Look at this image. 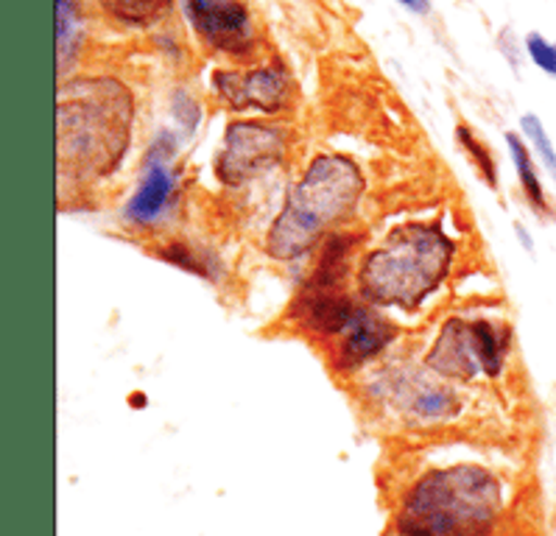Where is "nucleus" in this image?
I'll return each instance as SVG.
<instances>
[{
    "label": "nucleus",
    "instance_id": "18",
    "mask_svg": "<svg viewBox=\"0 0 556 536\" xmlns=\"http://www.w3.org/2000/svg\"><path fill=\"white\" fill-rule=\"evenodd\" d=\"M168 106L174 120H177L179 131H182V138H193L199 124H202V104H199L197 95L188 87H177V90L170 92Z\"/></svg>",
    "mask_w": 556,
    "mask_h": 536
},
{
    "label": "nucleus",
    "instance_id": "10",
    "mask_svg": "<svg viewBox=\"0 0 556 536\" xmlns=\"http://www.w3.org/2000/svg\"><path fill=\"white\" fill-rule=\"evenodd\" d=\"M397 333L400 330L394 321H389L372 305H364V310L355 316L353 324L341 335H336L330 344H325L330 367L339 374L358 372V369H364L387 353L394 339H397Z\"/></svg>",
    "mask_w": 556,
    "mask_h": 536
},
{
    "label": "nucleus",
    "instance_id": "16",
    "mask_svg": "<svg viewBox=\"0 0 556 536\" xmlns=\"http://www.w3.org/2000/svg\"><path fill=\"white\" fill-rule=\"evenodd\" d=\"M453 135H456V145L462 149V154L467 157V163L472 165V170L478 174V179H481L486 188L497 190V159H495V154H492L490 145L478 138L470 124H458Z\"/></svg>",
    "mask_w": 556,
    "mask_h": 536
},
{
    "label": "nucleus",
    "instance_id": "1",
    "mask_svg": "<svg viewBox=\"0 0 556 536\" xmlns=\"http://www.w3.org/2000/svg\"><path fill=\"white\" fill-rule=\"evenodd\" d=\"M509 509V484L478 461L428 467L400 492L397 536H497Z\"/></svg>",
    "mask_w": 556,
    "mask_h": 536
},
{
    "label": "nucleus",
    "instance_id": "12",
    "mask_svg": "<svg viewBox=\"0 0 556 536\" xmlns=\"http://www.w3.org/2000/svg\"><path fill=\"white\" fill-rule=\"evenodd\" d=\"M506 149H509L511 165H515V174H517V184H520V190H523V199L526 204H529V209L536 218H543V221L545 218L554 221L556 213L554 207H551V199L548 193H545L543 179H540V168H536L540 163H536L531 145L526 143L523 135L509 131V135H506Z\"/></svg>",
    "mask_w": 556,
    "mask_h": 536
},
{
    "label": "nucleus",
    "instance_id": "5",
    "mask_svg": "<svg viewBox=\"0 0 556 536\" xmlns=\"http://www.w3.org/2000/svg\"><path fill=\"white\" fill-rule=\"evenodd\" d=\"M511 349V328L486 316H447L426 355V367L437 378L472 383L478 374L501 378Z\"/></svg>",
    "mask_w": 556,
    "mask_h": 536
},
{
    "label": "nucleus",
    "instance_id": "9",
    "mask_svg": "<svg viewBox=\"0 0 556 536\" xmlns=\"http://www.w3.org/2000/svg\"><path fill=\"white\" fill-rule=\"evenodd\" d=\"M210 87L218 104L232 112L282 115L294 101V76L277 56L247 67H218L210 73Z\"/></svg>",
    "mask_w": 556,
    "mask_h": 536
},
{
    "label": "nucleus",
    "instance_id": "20",
    "mask_svg": "<svg viewBox=\"0 0 556 536\" xmlns=\"http://www.w3.org/2000/svg\"><path fill=\"white\" fill-rule=\"evenodd\" d=\"M154 46H157L160 51H163L165 56H168V60H179V56H182V53H185L182 42H179L177 37H174V34H168V31L154 34Z\"/></svg>",
    "mask_w": 556,
    "mask_h": 536
},
{
    "label": "nucleus",
    "instance_id": "11",
    "mask_svg": "<svg viewBox=\"0 0 556 536\" xmlns=\"http://www.w3.org/2000/svg\"><path fill=\"white\" fill-rule=\"evenodd\" d=\"M387 399L400 411L426 425H439V422H451L462 411V399L456 388H451L442 380H428L422 374L412 378H394L389 380Z\"/></svg>",
    "mask_w": 556,
    "mask_h": 536
},
{
    "label": "nucleus",
    "instance_id": "7",
    "mask_svg": "<svg viewBox=\"0 0 556 536\" xmlns=\"http://www.w3.org/2000/svg\"><path fill=\"white\" fill-rule=\"evenodd\" d=\"M182 17L204 51L247 62L261 51L257 21L247 0H179Z\"/></svg>",
    "mask_w": 556,
    "mask_h": 536
},
{
    "label": "nucleus",
    "instance_id": "14",
    "mask_svg": "<svg viewBox=\"0 0 556 536\" xmlns=\"http://www.w3.org/2000/svg\"><path fill=\"white\" fill-rule=\"evenodd\" d=\"M151 255L157 257V260L177 266L179 271H188V275L202 277V280H210V282H216L218 275H222V263L216 260V255L207 252V248L197 246V243L163 241L151 248Z\"/></svg>",
    "mask_w": 556,
    "mask_h": 536
},
{
    "label": "nucleus",
    "instance_id": "15",
    "mask_svg": "<svg viewBox=\"0 0 556 536\" xmlns=\"http://www.w3.org/2000/svg\"><path fill=\"white\" fill-rule=\"evenodd\" d=\"M85 46V14L79 0H56V60L60 71L67 73Z\"/></svg>",
    "mask_w": 556,
    "mask_h": 536
},
{
    "label": "nucleus",
    "instance_id": "22",
    "mask_svg": "<svg viewBox=\"0 0 556 536\" xmlns=\"http://www.w3.org/2000/svg\"><path fill=\"white\" fill-rule=\"evenodd\" d=\"M397 3L403 9H408L412 14H428V12H431V7H433L431 0H397Z\"/></svg>",
    "mask_w": 556,
    "mask_h": 536
},
{
    "label": "nucleus",
    "instance_id": "19",
    "mask_svg": "<svg viewBox=\"0 0 556 536\" xmlns=\"http://www.w3.org/2000/svg\"><path fill=\"white\" fill-rule=\"evenodd\" d=\"M523 46L531 65H534L536 71H543L545 76H551V79H556V42L548 40L545 34L531 31L526 34Z\"/></svg>",
    "mask_w": 556,
    "mask_h": 536
},
{
    "label": "nucleus",
    "instance_id": "23",
    "mask_svg": "<svg viewBox=\"0 0 556 536\" xmlns=\"http://www.w3.org/2000/svg\"><path fill=\"white\" fill-rule=\"evenodd\" d=\"M515 232H517V241L523 243L526 252H534V241H531L529 229H523V227H520V224H515Z\"/></svg>",
    "mask_w": 556,
    "mask_h": 536
},
{
    "label": "nucleus",
    "instance_id": "2",
    "mask_svg": "<svg viewBox=\"0 0 556 536\" xmlns=\"http://www.w3.org/2000/svg\"><path fill=\"white\" fill-rule=\"evenodd\" d=\"M367 193L364 168L348 154H316L291 184L280 216L271 221L263 248L271 260L294 263L311 255L333 232L348 227Z\"/></svg>",
    "mask_w": 556,
    "mask_h": 536
},
{
    "label": "nucleus",
    "instance_id": "3",
    "mask_svg": "<svg viewBox=\"0 0 556 536\" xmlns=\"http://www.w3.org/2000/svg\"><path fill=\"white\" fill-rule=\"evenodd\" d=\"M456 241L439 221H408L389 232L355 268V294L378 310L417 314L442 289Z\"/></svg>",
    "mask_w": 556,
    "mask_h": 536
},
{
    "label": "nucleus",
    "instance_id": "6",
    "mask_svg": "<svg viewBox=\"0 0 556 536\" xmlns=\"http://www.w3.org/2000/svg\"><path fill=\"white\" fill-rule=\"evenodd\" d=\"M177 154L179 135H174L170 129H163L157 138L151 140L149 149H146L138 188L121 209L124 227L151 232L174 216L179 204V174L177 165H174Z\"/></svg>",
    "mask_w": 556,
    "mask_h": 536
},
{
    "label": "nucleus",
    "instance_id": "17",
    "mask_svg": "<svg viewBox=\"0 0 556 536\" xmlns=\"http://www.w3.org/2000/svg\"><path fill=\"white\" fill-rule=\"evenodd\" d=\"M520 135H523L526 143L531 145L536 163H540V168L548 174L551 182H554L556 188V145L554 140H551L548 131H545V124L536 118L534 112H526L523 118H520Z\"/></svg>",
    "mask_w": 556,
    "mask_h": 536
},
{
    "label": "nucleus",
    "instance_id": "4",
    "mask_svg": "<svg viewBox=\"0 0 556 536\" xmlns=\"http://www.w3.org/2000/svg\"><path fill=\"white\" fill-rule=\"evenodd\" d=\"M135 95L112 76H73L60 90V168L73 177L104 179L131 145Z\"/></svg>",
    "mask_w": 556,
    "mask_h": 536
},
{
    "label": "nucleus",
    "instance_id": "8",
    "mask_svg": "<svg viewBox=\"0 0 556 536\" xmlns=\"http://www.w3.org/2000/svg\"><path fill=\"white\" fill-rule=\"evenodd\" d=\"M289 154V135L282 126L266 120H232L224 129L222 149L213 163V174L227 188H241L277 168Z\"/></svg>",
    "mask_w": 556,
    "mask_h": 536
},
{
    "label": "nucleus",
    "instance_id": "13",
    "mask_svg": "<svg viewBox=\"0 0 556 536\" xmlns=\"http://www.w3.org/2000/svg\"><path fill=\"white\" fill-rule=\"evenodd\" d=\"M112 26L126 31H154L168 21L179 0H96Z\"/></svg>",
    "mask_w": 556,
    "mask_h": 536
},
{
    "label": "nucleus",
    "instance_id": "21",
    "mask_svg": "<svg viewBox=\"0 0 556 536\" xmlns=\"http://www.w3.org/2000/svg\"><path fill=\"white\" fill-rule=\"evenodd\" d=\"M497 48H501V53H504L506 60L511 62V67L517 65V56H515V53H511V51H520V53L526 51L523 42H517V40H515V31H511V28H506V31L501 34V37H497Z\"/></svg>",
    "mask_w": 556,
    "mask_h": 536
}]
</instances>
